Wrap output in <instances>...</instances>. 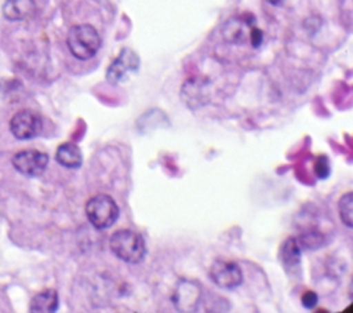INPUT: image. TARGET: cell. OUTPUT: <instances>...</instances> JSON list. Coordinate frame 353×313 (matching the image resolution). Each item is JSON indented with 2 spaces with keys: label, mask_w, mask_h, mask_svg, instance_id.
<instances>
[{
  "label": "cell",
  "mask_w": 353,
  "mask_h": 313,
  "mask_svg": "<svg viewBox=\"0 0 353 313\" xmlns=\"http://www.w3.org/2000/svg\"><path fill=\"white\" fill-rule=\"evenodd\" d=\"M109 247L119 259L127 263H139L146 256V243L143 237L131 229L116 230L110 236Z\"/></svg>",
  "instance_id": "6da1fadb"
},
{
  "label": "cell",
  "mask_w": 353,
  "mask_h": 313,
  "mask_svg": "<svg viewBox=\"0 0 353 313\" xmlns=\"http://www.w3.org/2000/svg\"><path fill=\"white\" fill-rule=\"evenodd\" d=\"M66 44L74 58L85 61L98 52L101 47V37L92 25L80 23L69 29Z\"/></svg>",
  "instance_id": "7a4b0ae2"
},
{
  "label": "cell",
  "mask_w": 353,
  "mask_h": 313,
  "mask_svg": "<svg viewBox=\"0 0 353 313\" xmlns=\"http://www.w3.org/2000/svg\"><path fill=\"white\" fill-rule=\"evenodd\" d=\"M85 215L97 229H108L120 215L117 203L109 194H95L85 203Z\"/></svg>",
  "instance_id": "3957f363"
},
{
  "label": "cell",
  "mask_w": 353,
  "mask_h": 313,
  "mask_svg": "<svg viewBox=\"0 0 353 313\" xmlns=\"http://www.w3.org/2000/svg\"><path fill=\"white\" fill-rule=\"evenodd\" d=\"M14 168L25 176H39L48 165V154L40 150H21L12 156Z\"/></svg>",
  "instance_id": "277c9868"
},
{
  "label": "cell",
  "mask_w": 353,
  "mask_h": 313,
  "mask_svg": "<svg viewBox=\"0 0 353 313\" xmlns=\"http://www.w3.org/2000/svg\"><path fill=\"white\" fill-rule=\"evenodd\" d=\"M208 276L214 284L223 290H233L243 283V272L240 266L232 261H215L208 270Z\"/></svg>",
  "instance_id": "5b68a950"
},
{
  "label": "cell",
  "mask_w": 353,
  "mask_h": 313,
  "mask_svg": "<svg viewBox=\"0 0 353 313\" xmlns=\"http://www.w3.org/2000/svg\"><path fill=\"white\" fill-rule=\"evenodd\" d=\"M43 123L37 113L23 109L17 112L10 120V131L11 134L21 141L32 139L37 137L41 131Z\"/></svg>",
  "instance_id": "8992f818"
},
{
  "label": "cell",
  "mask_w": 353,
  "mask_h": 313,
  "mask_svg": "<svg viewBox=\"0 0 353 313\" xmlns=\"http://www.w3.org/2000/svg\"><path fill=\"white\" fill-rule=\"evenodd\" d=\"M139 57L131 48H123L120 54L113 59L106 70V80L112 84H117L127 76L128 72L138 70Z\"/></svg>",
  "instance_id": "52a82bcc"
},
{
  "label": "cell",
  "mask_w": 353,
  "mask_h": 313,
  "mask_svg": "<svg viewBox=\"0 0 353 313\" xmlns=\"http://www.w3.org/2000/svg\"><path fill=\"white\" fill-rule=\"evenodd\" d=\"M252 22H248L243 17H233L228 19L222 28L221 34L225 41L232 44H244L250 39V29Z\"/></svg>",
  "instance_id": "ba28073f"
},
{
  "label": "cell",
  "mask_w": 353,
  "mask_h": 313,
  "mask_svg": "<svg viewBox=\"0 0 353 313\" xmlns=\"http://www.w3.org/2000/svg\"><path fill=\"white\" fill-rule=\"evenodd\" d=\"M58 292L52 288L37 292L29 303V312L33 313H51L58 309Z\"/></svg>",
  "instance_id": "9c48e42d"
},
{
  "label": "cell",
  "mask_w": 353,
  "mask_h": 313,
  "mask_svg": "<svg viewBox=\"0 0 353 313\" xmlns=\"http://www.w3.org/2000/svg\"><path fill=\"white\" fill-rule=\"evenodd\" d=\"M182 98L186 105H189L192 109H196L207 102V92H205V84L200 80H189L182 87Z\"/></svg>",
  "instance_id": "30bf717a"
},
{
  "label": "cell",
  "mask_w": 353,
  "mask_h": 313,
  "mask_svg": "<svg viewBox=\"0 0 353 313\" xmlns=\"http://www.w3.org/2000/svg\"><path fill=\"white\" fill-rule=\"evenodd\" d=\"M57 161L66 168H79L83 163L80 148L73 142H65L55 152Z\"/></svg>",
  "instance_id": "8fae6325"
},
{
  "label": "cell",
  "mask_w": 353,
  "mask_h": 313,
  "mask_svg": "<svg viewBox=\"0 0 353 313\" xmlns=\"http://www.w3.org/2000/svg\"><path fill=\"white\" fill-rule=\"evenodd\" d=\"M34 11V0H6L3 15L8 21H22Z\"/></svg>",
  "instance_id": "7c38bea8"
},
{
  "label": "cell",
  "mask_w": 353,
  "mask_h": 313,
  "mask_svg": "<svg viewBox=\"0 0 353 313\" xmlns=\"http://www.w3.org/2000/svg\"><path fill=\"white\" fill-rule=\"evenodd\" d=\"M199 287L185 281L178 287L175 292V305L181 310H193L199 303Z\"/></svg>",
  "instance_id": "4fadbf2b"
},
{
  "label": "cell",
  "mask_w": 353,
  "mask_h": 313,
  "mask_svg": "<svg viewBox=\"0 0 353 313\" xmlns=\"http://www.w3.org/2000/svg\"><path fill=\"white\" fill-rule=\"evenodd\" d=\"M280 261L283 262L285 269H291V267H295L296 265H299L301 250H299V244L295 239L290 237L281 244V247H280Z\"/></svg>",
  "instance_id": "5bb4252c"
},
{
  "label": "cell",
  "mask_w": 353,
  "mask_h": 313,
  "mask_svg": "<svg viewBox=\"0 0 353 313\" xmlns=\"http://www.w3.org/2000/svg\"><path fill=\"white\" fill-rule=\"evenodd\" d=\"M338 212L341 221L347 226H353V193L349 192L343 194L338 201Z\"/></svg>",
  "instance_id": "9a60e30c"
},
{
  "label": "cell",
  "mask_w": 353,
  "mask_h": 313,
  "mask_svg": "<svg viewBox=\"0 0 353 313\" xmlns=\"http://www.w3.org/2000/svg\"><path fill=\"white\" fill-rule=\"evenodd\" d=\"M298 244H301L303 248L306 250H316L321 245H324V236L319 232H307V233H303L298 240Z\"/></svg>",
  "instance_id": "2e32d148"
},
{
  "label": "cell",
  "mask_w": 353,
  "mask_h": 313,
  "mask_svg": "<svg viewBox=\"0 0 353 313\" xmlns=\"http://www.w3.org/2000/svg\"><path fill=\"white\" fill-rule=\"evenodd\" d=\"M314 171H316L319 178H327L328 176V174H330V163H328V159L325 156H321V157H319L316 160Z\"/></svg>",
  "instance_id": "e0dca14e"
},
{
  "label": "cell",
  "mask_w": 353,
  "mask_h": 313,
  "mask_svg": "<svg viewBox=\"0 0 353 313\" xmlns=\"http://www.w3.org/2000/svg\"><path fill=\"white\" fill-rule=\"evenodd\" d=\"M317 301H319L317 294L313 292V291H306V292L302 295V298H301V302H302V305H303L306 309L314 307V306L317 305Z\"/></svg>",
  "instance_id": "ac0fdd59"
},
{
  "label": "cell",
  "mask_w": 353,
  "mask_h": 313,
  "mask_svg": "<svg viewBox=\"0 0 353 313\" xmlns=\"http://www.w3.org/2000/svg\"><path fill=\"white\" fill-rule=\"evenodd\" d=\"M262 37H263L262 30L252 25L251 29H250V39H248L251 41V46L252 47H259V44L262 43Z\"/></svg>",
  "instance_id": "d6986e66"
},
{
  "label": "cell",
  "mask_w": 353,
  "mask_h": 313,
  "mask_svg": "<svg viewBox=\"0 0 353 313\" xmlns=\"http://www.w3.org/2000/svg\"><path fill=\"white\" fill-rule=\"evenodd\" d=\"M269 1H272V3H274V4H276V3H279L280 0H269Z\"/></svg>",
  "instance_id": "ffe728a7"
}]
</instances>
